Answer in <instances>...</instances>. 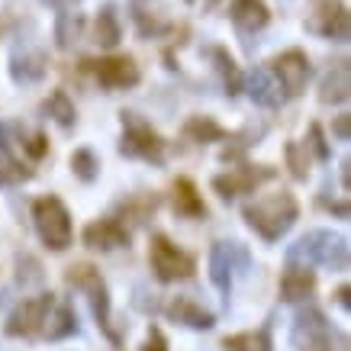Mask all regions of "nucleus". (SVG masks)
I'll use <instances>...</instances> for the list:
<instances>
[{"mask_svg": "<svg viewBox=\"0 0 351 351\" xmlns=\"http://www.w3.org/2000/svg\"><path fill=\"white\" fill-rule=\"evenodd\" d=\"M71 174L81 184H94L100 178V158L94 149H75L71 152Z\"/></svg>", "mask_w": 351, "mask_h": 351, "instance_id": "obj_31", "label": "nucleus"}, {"mask_svg": "<svg viewBox=\"0 0 351 351\" xmlns=\"http://www.w3.org/2000/svg\"><path fill=\"white\" fill-rule=\"evenodd\" d=\"M284 158H287L290 178L293 181H306L309 178V152L300 145V142H287L284 145Z\"/></svg>", "mask_w": 351, "mask_h": 351, "instance_id": "obj_32", "label": "nucleus"}, {"mask_svg": "<svg viewBox=\"0 0 351 351\" xmlns=\"http://www.w3.org/2000/svg\"><path fill=\"white\" fill-rule=\"evenodd\" d=\"M171 210L181 216V219H206V203H203L200 191L191 178H178L171 184Z\"/></svg>", "mask_w": 351, "mask_h": 351, "instance_id": "obj_19", "label": "nucleus"}, {"mask_svg": "<svg viewBox=\"0 0 351 351\" xmlns=\"http://www.w3.org/2000/svg\"><path fill=\"white\" fill-rule=\"evenodd\" d=\"M242 90L248 94V100L261 110H280L287 104V94H284V87H280V81L274 77L271 68L248 71V77L242 81Z\"/></svg>", "mask_w": 351, "mask_h": 351, "instance_id": "obj_13", "label": "nucleus"}, {"mask_svg": "<svg viewBox=\"0 0 351 351\" xmlns=\"http://www.w3.org/2000/svg\"><path fill=\"white\" fill-rule=\"evenodd\" d=\"M149 265L158 284H178V280H191L197 271V258L184 252L181 245H174L165 232L152 235L149 245Z\"/></svg>", "mask_w": 351, "mask_h": 351, "instance_id": "obj_5", "label": "nucleus"}, {"mask_svg": "<svg viewBox=\"0 0 351 351\" xmlns=\"http://www.w3.org/2000/svg\"><path fill=\"white\" fill-rule=\"evenodd\" d=\"M332 136L339 138V142H348V138H351V117H348V113L335 117V123H332Z\"/></svg>", "mask_w": 351, "mask_h": 351, "instance_id": "obj_40", "label": "nucleus"}, {"mask_svg": "<svg viewBox=\"0 0 351 351\" xmlns=\"http://www.w3.org/2000/svg\"><path fill=\"white\" fill-rule=\"evenodd\" d=\"M252 271V255L242 242H216L210 248V280L213 287L223 293V300H232L235 277Z\"/></svg>", "mask_w": 351, "mask_h": 351, "instance_id": "obj_7", "label": "nucleus"}, {"mask_svg": "<svg viewBox=\"0 0 351 351\" xmlns=\"http://www.w3.org/2000/svg\"><path fill=\"white\" fill-rule=\"evenodd\" d=\"M229 20L239 29V36H245V43H248V36H258L271 23V10H267L265 0H232Z\"/></svg>", "mask_w": 351, "mask_h": 351, "instance_id": "obj_16", "label": "nucleus"}, {"mask_svg": "<svg viewBox=\"0 0 351 351\" xmlns=\"http://www.w3.org/2000/svg\"><path fill=\"white\" fill-rule=\"evenodd\" d=\"M55 303V293H36V297H23L20 306L13 309L7 316V326L3 332L10 339H43V326H45V316Z\"/></svg>", "mask_w": 351, "mask_h": 351, "instance_id": "obj_8", "label": "nucleus"}, {"mask_svg": "<svg viewBox=\"0 0 351 351\" xmlns=\"http://www.w3.org/2000/svg\"><path fill=\"white\" fill-rule=\"evenodd\" d=\"M81 242L90 248V252H117V248H129V229L119 223L117 216H107V219H94V223L84 226L81 232Z\"/></svg>", "mask_w": 351, "mask_h": 351, "instance_id": "obj_14", "label": "nucleus"}, {"mask_svg": "<svg viewBox=\"0 0 351 351\" xmlns=\"http://www.w3.org/2000/svg\"><path fill=\"white\" fill-rule=\"evenodd\" d=\"M290 265H306V267H326L332 274H345L348 271V239L332 229H309L300 235L297 242L287 248L284 255Z\"/></svg>", "mask_w": 351, "mask_h": 351, "instance_id": "obj_2", "label": "nucleus"}, {"mask_svg": "<svg viewBox=\"0 0 351 351\" xmlns=\"http://www.w3.org/2000/svg\"><path fill=\"white\" fill-rule=\"evenodd\" d=\"M138 351H168V339H165V332L158 326H149V339Z\"/></svg>", "mask_w": 351, "mask_h": 351, "instance_id": "obj_39", "label": "nucleus"}, {"mask_svg": "<svg viewBox=\"0 0 351 351\" xmlns=\"http://www.w3.org/2000/svg\"><path fill=\"white\" fill-rule=\"evenodd\" d=\"M94 43L100 49H117L123 43V23H119V13L113 3H104L97 10V20H94Z\"/></svg>", "mask_w": 351, "mask_h": 351, "instance_id": "obj_23", "label": "nucleus"}, {"mask_svg": "<svg viewBox=\"0 0 351 351\" xmlns=\"http://www.w3.org/2000/svg\"><path fill=\"white\" fill-rule=\"evenodd\" d=\"M81 326H77V313L68 300H58L55 297L49 316H45V326H43V339L45 341H64V339H75Z\"/></svg>", "mask_w": 351, "mask_h": 351, "instance_id": "obj_18", "label": "nucleus"}, {"mask_svg": "<svg viewBox=\"0 0 351 351\" xmlns=\"http://www.w3.org/2000/svg\"><path fill=\"white\" fill-rule=\"evenodd\" d=\"M348 97H351V68L348 58H339V62H332V68L319 81V100L326 107H341V104H348Z\"/></svg>", "mask_w": 351, "mask_h": 351, "instance_id": "obj_17", "label": "nucleus"}, {"mask_svg": "<svg viewBox=\"0 0 351 351\" xmlns=\"http://www.w3.org/2000/svg\"><path fill=\"white\" fill-rule=\"evenodd\" d=\"M84 293H87V300H90V309H94L97 326L107 332L110 341H117L119 345V335H117V329H113V313H110V290H107V284H104V277H97Z\"/></svg>", "mask_w": 351, "mask_h": 351, "instance_id": "obj_24", "label": "nucleus"}, {"mask_svg": "<svg viewBox=\"0 0 351 351\" xmlns=\"http://www.w3.org/2000/svg\"><path fill=\"white\" fill-rule=\"evenodd\" d=\"M319 206L326 210V213L335 216V219H348V216H351L348 197H341V200H326V197H319Z\"/></svg>", "mask_w": 351, "mask_h": 351, "instance_id": "obj_38", "label": "nucleus"}, {"mask_svg": "<svg viewBox=\"0 0 351 351\" xmlns=\"http://www.w3.org/2000/svg\"><path fill=\"white\" fill-rule=\"evenodd\" d=\"M306 26L316 32V36L329 39V43H348V36H351L348 7H345L341 0H319Z\"/></svg>", "mask_w": 351, "mask_h": 351, "instance_id": "obj_11", "label": "nucleus"}, {"mask_svg": "<svg viewBox=\"0 0 351 351\" xmlns=\"http://www.w3.org/2000/svg\"><path fill=\"white\" fill-rule=\"evenodd\" d=\"M348 168H351V161L345 158V161H341V171H339V174H341V191H348Z\"/></svg>", "mask_w": 351, "mask_h": 351, "instance_id": "obj_44", "label": "nucleus"}, {"mask_svg": "<svg viewBox=\"0 0 351 351\" xmlns=\"http://www.w3.org/2000/svg\"><path fill=\"white\" fill-rule=\"evenodd\" d=\"M210 58L216 62V71L223 75V84H226V94L235 97L239 90H242V75H239V64H235V58L226 49H210Z\"/></svg>", "mask_w": 351, "mask_h": 351, "instance_id": "obj_30", "label": "nucleus"}, {"mask_svg": "<svg viewBox=\"0 0 351 351\" xmlns=\"http://www.w3.org/2000/svg\"><path fill=\"white\" fill-rule=\"evenodd\" d=\"M10 145H13V138H10V126L0 119V161L3 158H10Z\"/></svg>", "mask_w": 351, "mask_h": 351, "instance_id": "obj_41", "label": "nucleus"}, {"mask_svg": "<svg viewBox=\"0 0 351 351\" xmlns=\"http://www.w3.org/2000/svg\"><path fill=\"white\" fill-rule=\"evenodd\" d=\"M161 313H165L174 326H184V329H193V332H210L216 326V313H210V309L203 306V303H197L193 297H171L168 303L161 306Z\"/></svg>", "mask_w": 351, "mask_h": 351, "instance_id": "obj_15", "label": "nucleus"}, {"mask_svg": "<svg viewBox=\"0 0 351 351\" xmlns=\"http://www.w3.org/2000/svg\"><path fill=\"white\" fill-rule=\"evenodd\" d=\"M45 7H52V10H71V7H77L81 0H43Z\"/></svg>", "mask_w": 351, "mask_h": 351, "instance_id": "obj_43", "label": "nucleus"}, {"mask_svg": "<svg viewBox=\"0 0 351 351\" xmlns=\"http://www.w3.org/2000/svg\"><path fill=\"white\" fill-rule=\"evenodd\" d=\"M271 71H274V77L280 81L284 94L300 97L309 84L313 64H309V55L303 52V49H287V52H280L274 62H271Z\"/></svg>", "mask_w": 351, "mask_h": 351, "instance_id": "obj_10", "label": "nucleus"}, {"mask_svg": "<svg viewBox=\"0 0 351 351\" xmlns=\"http://www.w3.org/2000/svg\"><path fill=\"white\" fill-rule=\"evenodd\" d=\"M49 71V58L39 49H23L10 58V77L13 84H39Z\"/></svg>", "mask_w": 351, "mask_h": 351, "instance_id": "obj_21", "label": "nucleus"}, {"mask_svg": "<svg viewBox=\"0 0 351 351\" xmlns=\"http://www.w3.org/2000/svg\"><path fill=\"white\" fill-rule=\"evenodd\" d=\"M43 113L49 119H55L58 126L68 132V129L77 126V110H75V100L64 94V90H52V94L43 100Z\"/></svg>", "mask_w": 351, "mask_h": 351, "instance_id": "obj_28", "label": "nucleus"}, {"mask_svg": "<svg viewBox=\"0 0 351 351\" xmlns=\"http://www.w3.org/2000/svg\"><path fill=\"white\" fill-rule=\"evenodd\" d=\"M316 293V274L306 265H290L280 274V300L284 303H303Z\"/></svg>", "mask_w": 351, "mask_h": 351, "instance_id": "obj_20", "label": "nucleus"}, {"mask_svg": "<svg viewBox=\"0 0 351 351\" xmlns=\"http://www.w3.org/2000/svg\"><path fill=\"white\" fill-rule=\"evenodd\" d=\"M290 345L297 351H345L348 335L319 306H303L290 326Z\"/></svg>", "mask_w": 351, "mask_h": 351, "instance_id": "obj_3", "label": "nucleus"}, {"mask_svg": "<svg viewBox=\"0 0 351 351\" xmlns=\"http://www.w3.org/2000/svg\"><path fill=\"white\" fill-rule=\"evenodd\" d=\"M226 351H274V339H271V322H265L261 329L235 332L223 339Z\"/></svg>", "mask_w": 351, "mask_h": 351, "instance_id": "obj_25", "label": "nucleus"}, {"mask_svg": "<svg viewBox=\"0 0 351 351\" xmlns=\"http://www.w3.org/2000/svg\"><path fill=\"white\" fill-rule=\"evenodd\" d=\"M351 290H348V284H341V287L339 290H335V303H339V306L341 309H345V313H348V309H351Z\"/></svg>", "mask_w": 351, "mask_h": 351, "instance_id": "obj_42", "label": "nucleus"}, {"mask_svg": "<svg viewBox=\"0 0 351 351\" xmlns=\"http://www.w3.org/2000/svg\"><path fill=\"white\" fill-rule=\"evenodd\" d=\"M43 265L36 261L32 255H16V280H20L23 287H29V284H43Z\"/></svg>", "mask_w": 351, "mask_h": 351, "instance_id": "obj_35", "label": "nucleus"}, {"mask_svg": "<svg viewBox=\"0 0 351 351\" xmlns=\"http://www.w3.org/2000/svg\"><path fill=\"white\" fill-rule=\"evenodd\" d=\"M181 132L193 145H213V142H226V136H229L213 117H191L184 123Z\"/></svg>", "mask_w": 351, "mask_h": 351, "instance_id": "obj_27", "label": "nucleus"}, {"mask_svg": "<svg viewBox=\"0 0 351 351\" xmlns=\"http://www.w3.org/2000/svg\"><path fill=\"white\" fill-rule=\"evenodd\" d=\"M219 3H223V0H203V7H206V10H216Z\"/></svg>", "mask_w": 351, "mask_h": 351, "instance_id": "obj_45", "label": "nucleus"}, {"mask_svg": "<svg viewBox=\"0 0 351 351\" xmlns=\"http://www.w3.org/2000/svg\"><path fill=\"white\" fill-rule=\"evenodd\" d=\"M97 277H100V271H97L94 265H71L68 271H64V284H68L71 290H77V293H84Z\"/></svg>", "mask_w": 351, "mask_h": 351, "instance_id": "obj_34", "label": "nucleus"}, {"mask_svg": "<svg viewBox=\"0 0 351 351\" xmlns=\"http://www.w3.org/2000/svg\"><path fill=\"white\" fill-rule=\"evenodd\" d=\"M132 3V16H136L138 32L149 39V36H161L168 29L165 20V0H129Z\"/></svg>", "mask_w": 351, "mask_h": 351, "instance_id": "obj_22", "label": "nucleus"}, {"mask_svg": "<svg viewBox=\"0 0 351 351\" xmlns=\"http://www.w3.org/2000/svg\"><path fill=\"white\" fill-rule=\"evenodd\" d=\"M23 152H26L32 161H43L45 155H49V138H45V132H32V136H26Z\"/></svg>", "mask_w": 351, "mask_h": 351, "instance_id": "obj_37", "label": "nucleus"}, {"mask_svg": "<svg viewBox=\"0 0 351 351\" xmlns=\"http://www.w3.org/2000/svg\"><path fill=\"white\" fill-rule=\"evenodd\" d=\"M32 226H36L39 242L49 252H68L71 242H75L71 213H68L62 197H55V193H45L39 200H32Z\"/></svg>", "mask_w": 351, "mask_h": 351, "instance_id": "obj_4", "label": "nucleus"}, {"mask_svg": "<svg viewBox=\"0 0 351 351\" xmlns=\"http://www.w3.org/2000/svg\"><path fill=\"white\" fill-rule=\"evenodd\" d=\"M158 197L155 193H132V197H126V200L119 203V213H123V219H132V223H145V219H152V213L158 210Z\"/></svg>", "mask_w": 351, "mask_h": 351, "instance_id": "obj_29", "label": "nucleus"}, {"mask_svg": "<svg viewBox=\"0 0 351 351\" xmlns=\"http://www.w3.org/2000/svg\"><path fill=\"white\" fill-rule=\"evenodd\" d=\"M242 219L261 242L274 245L297 226L300 219V203L290 191H274L265 197H255L242 206Z\"/></svg>", "mask_w": 351, "mask_h": 351, "instance_id": "obj_1", "label": "nucleus"}, {"mask_svg": "<svg viewBox=\"0 0 351 351\" xmlns=\"http://www.w3.org/2000/svg\"><path fill=\"white\" fill-rule=\"evenodd\" d=\"M119 155L145 165H161L165 161V138L158 136V129L145 123L136 113H123V136H119Z\"/></svg>", "mask_w": 351, "mask_h": 351, "instance_id": "obj_6", "label": "nucleus"}, {"mask_svg": "<svg viewBox=\"0 0 351 351\" xmlns=\"http://www.w3.org/2000/svg\"><path fill=\"white\" fill-rule=\"evenodd\" d=\"M274 168L267 165H239V168H229L226 174H216L213 178V191L219 193V200L232 203L235 197L242 193H255L261 184L274 181Z\"/></svg>", "mask_w": 351, "mask_h": 351, "instance_id": "obj_9", "label": "nucleus"}, {"mask_svg": "<svg viewBox=\"0 0 351 351\" xmlns=\"http://www.w3.org/2000/svg\"><path fill=\"white\" fill-rule=\"evenodd\" d=\"M303 149L313 152V158L322 161V165H326V161H332V145H329V138H326V129H322L319 123H309Z\"/></svg>", "mask_w": 351, "mask_h": 351, "instance_id": "obj_33", "label": "nucleus"}, {"mask_svg": "<svg viewBox=\"0 0 351 351\" xmlns=\"http://www.w3.org/2000/svg\"><path fill=\"white\" fill-rule=\"evenodd\" d=\"M29 178H32V168H23L20 161L13 158L0 161V187H16V184L29 181Z\"/></svg>", "mask_w": 351, "mask_h": 351, "instance_id": "obj_36", "label": "nucleus"}, {"mask_svg": "<svg viewBox=\"0 0 351 351\" xmlns=\"http://www.w3.org/2000/svg\"><path fill=\"white\" fill-rule=\"evenodd\" d=\"M81 36H84V16L71 10H58V20H55V45L62 49V52H71L77 43H81Z\"/></svg>", "mask_w": 351, "mask_h": 351, "instance_id": "obj_26", "label": "nucleus"}, {"mask_svg": "<svg viewBox=\"0 0 351 351\" xmlns=\"http://www.w3.org/2000/svg\"><path fill=\"white\" fill-rule=\"evenodd\" d=\"M94 64V77L97 84L104 90H129L142 81V71L132 55H107L100 62H90Z\"/></svg>", "mask_w": 351, "mask_h": 351, "instance_id": "obj_12", "label": "nucleus"}]
</instances>
